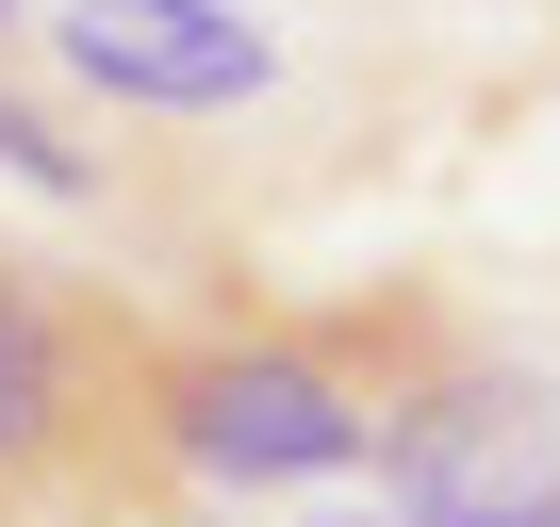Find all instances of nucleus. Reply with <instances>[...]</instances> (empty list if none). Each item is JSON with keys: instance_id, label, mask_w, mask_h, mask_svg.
<instances>
[{"instance_id": "nucleus-1", "label": "nucleus", "mask_w": 560, "mask_h": 527, "mask_svg": "<svg viewBox=\"0 0 560 527\" xmlns=\"http://www.w3.org/2000/svg\"><path fill=\"white\" fill-rule=\"evenodd\" d=\"M445 297H347V314H214L149 347V429L182 494H330L380 461L396 379L429 363Z\"/></svg>"}, {"instance_id": "nucleus-2", "label": "nucleus", "mask_w": 560, "mask_h": 527, "mask_svg": "<svg viewBox=\"0 0 560 527\" xmlns=\"http://www.w3.org/2000/svg\"><path fill=\"white\" fill-rule=\"evenodd\" d=\"M149 314H116L83 264L0 247V527H165V429H149Z\"/></svg>"}, {"instance_id": "nucleus-3", "label": "nucleus", "mask_w": 560, "mask_h": 527, "mask_svg": "<svg viewBox=\"0 0 560 527\" xmlns=\"http://www.w3.org/2000/svg\"><path fill=\"white\" fill-rule=\"evenodd\" d=\"M380 511L396 527H560V379L478 347L462 314L429 330V363L380 412Z\"/></svg>"}, {"instance_id": "nucleus-4", "label": "nucleus", "mask_w": 560, "mask_h": 527, "mask_svg": "<svg viewBox=\"0 0 560 527\" xmlns=\"http://www.w3.org/2000/svg\"><path fill=\"white\" fill-rule=\"evenodd\" d=\"M34 50L116 116H247L280 83V34L247 0H50Z\"/></svg>"}, {"instance_id": "nucleus-5", "label": "nucleus", "mask_w": 560, "mask_h": 527, "mask_svg": "<svg viewBox=\"0 0 560 527\" xmlns=\"http://www.w3.org/2000/svg\"><path fill=\"white\" fill-rule=\"evenodd\" d=\"M0 181H18V198H50V214L116 198V165L83 149V116H67L50 83H18V67H0Z\"/></svg>"}, {"instance_id": "nucleus-6", "label": "nucleus", "mask_w": 560, "mask_h": 527, "mask_svg": "<svg viewBox=\"0 0 560 527\" xmlns=\"http://www.w3.org/2000/svg\"><path fill=\"white\" fill-rule=\"evenodd\" d=\"M18 34H34V0H0V50H18Z\"/></svg>"}, {"instance_id": "nucleus-7", "label": "nucleus", "mask_w": 560, "mask_h": 527, "mask_svg": "<svg viewBox=\"0 0 560 527\" xmlns=\"http://www.w3.org/2000/svg\"><path fill=\"white\" fill-rule=\"evenodd\" d=\"M165 527H247V511H165Z\"/></svg>"}, {"instance_id": "nucleus-8", "label": "nucleus", "mask_w": 560, "mask_h": 527, "mask_svg": "<svg viewBox=\"0 0 560 527\" xmlns=\"http://www.w3.org/2000/svg\"><path fill=\"white\" fill-rule=\"evenodd\" d=\"M380 527H396V511H380Z\"/></svg>"}]
</instances>
